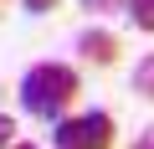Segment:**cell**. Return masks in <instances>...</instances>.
I'll return each mask as SVG.
<instances>
[{
  "mask_svg": "<svg viewBox=\"0 0 154 149\" xmlns=\"http://www.w3.org/2000/svg\"><path fill=\"white\" fill-rule=\"evenodd\" d=\"M82 93V82H77V72L67 62H36L26 77H21V108L31 118H67L72 98Z\"/></svg>",
  "mask_w": 154,
  "mask_h": 149,
  "instance_id": "1",
  "label": "cell"
},
{
  "mask_svg": "<svg viewBox=\"0 0 154 149\" xmlns=\"http://www.w3.org/2000/svg\"><path fill=\"white\" fill-rule=\"evenodd\" d=\"M57 149H113V113L88 108V113H67L57 118Z\"/></svg>",
  "mask_w": 154,
  "mask_h": 149,
  "instance_id": "2",
  "label": "cell"
},
{
  "mask_svg": "<svg viewBox=\"0 0 154 149\" xmlns=\"http://www.w3.org/2000/svg\"><path fill=\"white\" fill-rule=\"evenodd\" d=\"M77 51H82V62H93V67H113L118 62V36L113 31H103V26H88L82 36H77Z\"/></svg>",
  "mask_w": 154,
  "mask_h": 149,
  "instance_id": "3",
  "label": "cell"
},
{
  "mask_svg": "<svg viewBox=\"0 0 154 149\" xmlns=\"http://www.w3.org/2000/svg\"><path fill=\"white\" fill-rule=\"evenodd\" d=\"M134 93L154 103V51H149V57H144V62L134 67Z\"/></svg>",
  "mask_w": 154,
  "mask_h": 149,
  "instance_id": "4",
  "label": "cell"
},
{
  "mask_svg": "<svg viewBox=\"0 0 154 149\" xmlns=\"http://www.w3.org/2000/svg\"><path fill=\"white\" fill-rule=\"evenodd\" d=\"M128 16H134V26H139V31H149V36H154V0H128Z\"/></svg>",
  "mask_w": 154,
  "mask_h": 149,
  "instance_id": "5",
  "label": "cell"
},
{
  "mask_svg": "<svg viewBox=\"0 0 154 149\" xmlns=\"http://www.w3.org/2000/svg\"><path fill=\"white\" fill-rule=\"evenodd\" d=\"M118 5H128V0H82V11H98V16H108V11H118Z\"/></svg>",
  "mask_w": 154,
  "mask_h": 149,
  "instance_id": "6",
  "label": "cell"
},
{
  "mask_svg": "<svg viewBox=\"0 0 154 149\" xmlns=\"http://www.w3.org/2000/svg\"><path fill=\"white\" fill-rule=\"evenodd\" d=\"M21 5H26L31 16H46V11H57V5H62V0H21Z\"/></svg>",
  "mask_w": 154,
  "mask_h": 149,
  "instance_id": "7",
  "label": "cell"
},
{
  "mask_svg": "<svg viewBox=\"0 0 154 149\" xmlns=\"http://www.w3.org/2000/svg\"><path fill=\"white\" fill-rule=\"evenodd\" d=\"M11 139H16V123H11L5 113H0V149H11Z\"/></svg>",
  "mask_w": 154,
  "mask_h": 149,
  "instance_id": "8",
  "label": "cell"
},
{
  "mask_svg": "<svg viewBox=\"0 0 154 149\" xmlns=\"http://www.w3.org/2000/svg\"><path fill=\"white\" fill-rule=\"evenodd\" d=\"M128 149H154V129H144V134H139V139H134Z\"/></svg>",
  "mask_w": 154,
  "mask_h": 149,
  "instance_id": "9",
  "label": "cell"
},
{
  "mask_svg": "<svg viewBox=\"0 0 154 149\" xmlns=\"http://www.w3.org/2000/svg\"><path fill=\"white\" fill-rule=\"evenodd\" d=\"M11 149H36V144H11Z\"/></svg>",
  "mask_w": 154,
  "mask_h": 149,
  "instance_id": "10",
  "label": "cell"
}]
</instances>
